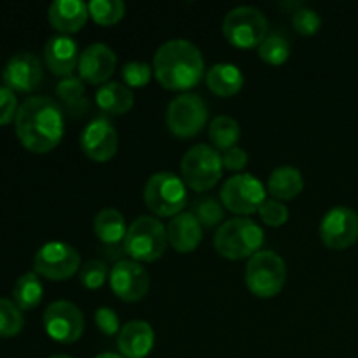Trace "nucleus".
Returning <instances> with one entry per match:
<instances>
[{
	"instance_id": "nucleus-1",
	"label": "nucleus",
	"mask_w": 358,
	"mask_h": 358,
	"mask_svg": "<svg viewBox=\"0 0 358 358\" xmlns=\"http://www.w3.org/2000/svg\"><path fill=\"white\" fill-rule=\"evenodd\" d=\"M62 105L49 96H30L17 108L14 126L20 142L35 154L55 149L65 133Z\"/></svg>"
},
{
	"instance_id": "nucleus-2",
	"label": "nucleus",
	"mask_w": 358,
	"mask_h": 358,
	"mask_svg": "<svg viewBox=\"0 0 358 358\" xmlns=\"http://www.w3.org/2000/svg\"><path fill=\"white\" fill-rule=\"evenodd\" d=\"M152 69L163 87L187 91L201 80L205 59L194 42L187 38H170L157 48Z\"/></svg>"
},
{
	"instance_id": "nucleus-3",
	"label": "nucleus",
	"mask_w": 358,
	"mask_h": 358,
	"mask_svg": "<svg viewBox=\"0 0 358 358\" xmlns=\"http://www.w3.org/2000/svg\"><path fill=\"white\" fill-rule=\"evenodd\" d=\"M215 250L226 259H250L264 245V231L248 217L229 219L217 229Z\"/></svg>"
},
{
	"instance_id": "nucleus-4",
	"label": "nucleus",
	"mask_w": 358,
	"mask_h": 358,
	"mask_svg": "<svg viewBox=\"0 0 358 358\" xmlns=\"http://www.w3.org/2000/svg\"><path fill=\"white\" fill-rule=\"evenodd\" d=\"M166 243V227L163 222L150 215H142L128 226L122 247L133 261L150 262L164 254Z\"/></svg>"
},
{
	"instance_id": "nucleus-5",
	"label": "nucleus",
	"mask_w": 358,
	"mask_h": 358,
	"mask_svg": "<svg viewBox=\"0 0 358 358\" xmlns=\"http://www.w3.org/2000/svg\"><path fill=\"white\" fill-rule=\"evenodd\" d=\"M287 280V266L282 255L273 250H261L252 255L245 268V283L257 297H275L282 292Z\"/></svg>"
},
{
	"instance_id": "nucleus-6",
	"label": "nucleus",
	"mask_w": 358,
	"mask_h": 358,
	"mask_svg": "<svg viewBox=\"0 0 358 358\" xmlns=\"http://www.w3.org/2000/svg\"><path fill=\"white\" fill-rule=\"evenodd\" d=\"M222 156L208 143H196L180 161L182 178L196 192L212 189L222 177Z\"/></svg>"
},
{
	"instance_id": "nucleus-7",
	"label": "nucleus",
	"mask_w": 358,
	"mask_h": 358,
	"mask_svg": "<svg viewBox=\"0 0 358 358\" xmlns=\"http://www.w3.org/2000/svg\"><path fill=\"white\" fill-rule=\"evenodd\" d=\"M143 199L157 215H178L187 203V187L184 178L175 175L173 171H157L150 175L143 187Z\"/></svg>"
},
{
	"instance_id": "nucleus-8",
	"label": "nucleus",
	"mask_w": 358,
	"mask_h": 358,
	"mask_svg": "<svg viewBox=\"0 0 358 358\" xmlns=\"http://www.w3.org/2000/svg\"><path fill=\"white\" fill-rule=\"evenodd\" d=\"M222 34L231 45L241 49L259 48L268 35V20L254 6H236L222 21Z\"/></svg>"
},
{
	"instance_id": "nucleus-9",
	"label": "nucleus",
	"mask_w": 358,
	"mask_h": 358,
	"mask_svg": "<svg viewBox=\"0 0 358 358\" xmlns=\"http://www.w3.org/2000/svg\"><path fill=\"white\" fill-rule=\"evenodd\" d=\"M208 121V107L196 93H182L168 103L166 124L173 135L191 138L205 128Z\"/></svg>"
},
{
	"instance_id": "nucleus-10",
	"label": "nucleus",
	"mask_w": 358,
	"mask_h": 358,
	"mask_svg": "<svg viewBox=\"0 0 358 358\" xmlns=\"http://www.w3.org/2000/svg\"><path fill=\"white\" fill-rule=\"evenodd\" d=\"M220 198L229 212L248 215L259 212L266 201V189L262 182L252 173H236L224 182Z\"/></svg>"
},
{
	"instance_id": "nucleus-11",
	"label": "nucleus",
	"mask_w": 358,
	"mask_h": 358,
	"mask_svg": "<svg viewBox=\"0 0 358 358\" xmlns=\"http://www.w3.org/2000/svg\"><path fill=\"white\" fill-rule=\"evenodd\" d=\"M80 268V255L72 245L48 241L34 257V271L48 280L62 282L76 275Z\"/></svg>"
},
{
	"instance_id": "nucleus-12",
	"label": "nucleus",
	"mask_w": 358,
	"mask_h": 358,
	"mask_svg": "<svg viewBox=\"0 0 358 358\" xmlns=\"http://www.w3.org/2000/svg\"><path fill=\"white\" fill-rule=\"evenodd\" d=\"M44 329L49 338L63 345L79 341L84 332L83 311L72 301H55L44 311Z\"/></svg>"
},
{
	"instance_id": "nucleus-13",
	"label": "nucleus",
	"mask_w": 358,
	"mask_h": 358,
	"mask_svg": "<svg viewBox=\"0 0 358 358\" xmlns=\"http://www.w3.org/2000/svg\"><path fill=\"white\" fill-rule=\"evenodd\" d=\"M320 238L325 247L345 250L358 241V213L350 206H332L320 220Z\"/></svg>"
},
{
	"instance_id": "nucleus-14",
	"label": "nucleus",
	"mask_w": 358,
	"mask_h": 358,
	"mask_svg": "<svg viewBox=\"0 0 358 358\" xmlns=\"http://www.w3.org/2000/svg\"><path fill=\"white\" fill-rule=\"evenodd\" d=\"M110 289L119 299L135 303L149 292L150 278L147 269L133 259H121L110 269Z\"/></svg>"
},
{
	"instance_id": "nucleus-15",
	"label": "nucleus",
	"mask_w": 358,
	"mask_h": 358,
	"mask_svg": "<svg viewBox=\"0 0 358 358\" xmlns=\"http://www.w3.org/2000/svg\"><path fill=\"white\" fill-rule=\"evenodd\" d=\"M117 131L107 117L93 119L80 133V147L84 154L98 163L112 159L117 152Z\"/></svg>"
},
{
	"instance_id": "nucleus-16",
	"label": "nucleus",
	"mask_w": 358,
	"mask_h": 358,
	"mask_svg": "<svg viewBox=\"0 0 358 358\" xmlns=\"http://www.w3.org/2000/svg\"><path fill=\"white\" fill-rule=\"evenodd\" d=\"M117 65V56L110 45L103 42L90 44L79 56V77L90 84H105L108 83Z\"/></svg>"
},
{
	"instance_id": "nucleus-17",
	"label": "nucleus",
	"mask_w": 358,
	"mask_h": 358,
	"mask_svg": "<svg viewBox=\"0 0 358 358\" xmlns=\"http://www.w3.org/2000/svg\"><path fill=\"white\" fill-rule=\"evenodd\" d=\"M3 84L13 91L30 93L42 80L41 59L34 52H17L10 56L2 72Z\"/></svg>"
},
{
	"instance_id": "nucleus-18",
	"label": "nucleus",
	"mask_w": 358,
	"mask_h": 358,
	"mask_svg": "<svg viewBox=\"0 0 358 358\" xmlns=\"http://www.w3.org/2000/svg\"><path fill=\"white\" fill-rule=\"evenodd\" d=\"M154 341V329L145 320H129L117 334V348L124 358H145L152 352Z\"/></svg>"
},
{
	"instance_id": "nucleus-19",
	"label": "nucleus",
	"mask_w": 358,
	"mask_h": 358,
	"mask_svg": "<svg viewBox=\"0 0 358 358\" xmlns=\"http://www.w3.org/2000/svg\"><path fill=\"white\" fill-rule=\"evenodd\" d=\"M79 48L70 35H55L45 42L44 58L49 70L56 76L69 77L79 65Z\"/></svg>"
},
{
	"instance_id": "nucleus-20",
	"label": "nucleus",
	"mask_w": 358,
	"mask_h": 358,
	"mask_svg": "<svg viewBox=\"0 0 358 358\" xmlns=\"http://www.w3.org/2000/svg\"><path fill=\"white\" fill-rule=\"evenodd\" d=\"M168 243L177 252L187 254L198 248L203 240V226L192 212H180L171 217L166 226Z\"/></svg>"
},
{
	"instance_id": "nucleus-21",
	"label": "nucleus",
	"mask_w": 358,
	"mask_h": 358,
	"mask_svg": "<svg viewBox=\"0 0 358 358\" xmlns=\"http://www.w3.org/2000/svg\"><path fill=\"white\" fill-rule=\"evenodd\" d=\"M90 9L83 0H55L49 6V23L63 35L79 31L86 24Z\"/></svg>"
},
{
	"instance_id": "nucleus-22",
	"label": "nucleus",
	"mask_w": 358,
	"mask_h": 358,
	"mask_svg": "<svg viewBox=\"0 0 358 358\" xmlns=\"http://www.w3.org/2000/svg\"><path fill=\"white\" fill-rule=\"evenodd\" d=\"M206 84L219 96H233L243 87L245 76L234 63H215L206 72Z\"/></svg>"
},
{
	"instance_id": "nucleus-23",
	"label": "nucleus",
	"mask_w": 358,
	"mask_h": 358,
	"mask_svg": "<svg viewBox=\"0 0 358 358\" xmlns=\"http://www.w3.org/2000/svg\"><path fill=\"white\" fill-rule=\"evenodd\" d=\"M135 103L131 87L126 84L108 80L96 90V105L101 112L112 115L126 114Z\"/></svg>"
},
{
	"instance_id": "nucleus-24",
	"label": "nucleus",
	"mask_w": 358,
	"mask_h": 358,
	"mask_svg": "<svg viewBox=\"0 0 358 358\" xmlns=\"http://www.w3.org/2000/svg\"><path fill=\"white\" fill-rule=\"evenodd\" d=\"M56 96L59 98L63 110H66L73 117H80L90 112V100L86 98V90L80 77H63L56 86Z\"/></svg>"
},
{
	"instance_id": "nucleus-25",
	"label": "nucleus",
	"mask_w": 358,
	"mask_h": 358,
	"mask_svg": "<svg viewBox=\"0 0 358 358\" xmlns=\"http://www.w3.org/2000/svg\"><path fill=\"white\" fill-rule=\"evenodd\" d=\"M304 187V178L299 168L283 164L275 168L268 178V191L275 199H294Z\"/></svg>"
},
{
	"instance_id": "nucleus-26",
	"label": "nucleus",
	"mask_w": 358,
	"mask_h": 358,
	"mask_svg": "<svg viewBox=\"0 0 358 358\" xmlns=\"http://www.w3.org/2000/svg\"><path fill=\"white\" fill-rule=\"evenodd\" d=\"M94 233L100 238L101 243L114 247L124 241L126 233H128V226H126V219L117 208H103L94 215Z\"/></svg>"
},
{
	"instance_id": "nucleus-27",
	"label": "nucleus",
	"mask_w": 358,
	"mask_h": 358,
	"mask_svg": "<svg viewBox=\"0 0 358 358\" xmlns=\"http://www.w3.org/2000/svg\"><path fill=\"white\" fill-rule=\"evenodd\" d=\"M44 296V287H42L41 278L35 271L24 273L16 280L13 289L14 303L20 306V310H34Z\"/></svg>"
},
{
	"instance_id": "nucleus-28",
	"label": "nucleus",
	"mask_w": 358,
	"mask_h": 358,
	"mask_svg": "<svg viewBox=\"0 0 358 358\" xmlns=\"http://www.w3.org/2000/svg\"><path fill=\"white\" fill-rule=\"evenodd\" d=\"M240 135V122L234 117H231V115H217L208 126L210 142L219 150H227L231 147H236Z\"/></svg>"
},
{
	"instance_id": "nucleus-29",
	"label": "nucleus",
	"mask_w": 358,
	"mask_h": 358,
	"mask_svg": "<svg viewBox=\"0 0 358 358\" xmlns=\"http://www.w3.org/2000/svg\"><path fill=\"white\" fill-rule=\"evenodd\" d=\"M259 56L262 62L269 65H282L290 56V42L282 31H273L266 35L264 41L259 44Z\"/></svg>"
},
{
	"instance_id": "nucleus-30",
	"label": "nucleus",
	"mask_w": 358,
	"mask_h": 358,
	"mask_svg": "<svg viewBox=\"0 0 358 358\" xmlns=\"http://www.w3.org/2000/svg\"><path fill=\"white\" fill-rule=\"evenodd\" d=\"M87 9L98 24H115L124 17L126 3L122 0H91Z\"/></svg>"
},
{
	"instance_id": "nucleus-31",
	"label": "nucleus",
	"mask_w": 358,
	"mask_h": 358,
	"mask_svg": "<svg viewBox=\"0 0 358 358\" xmlns=\"http://www.w3.org/2000/svg\"><path fill=\"white\" fill-rule=\"evenodd\" d=\"M24 325L23 311L14 301L0 297V336L14 338L21 332Z\"/></svg>"
},
{
	"instance_id": "nucleus-32",
	"label": "nucleus",
	"mask_w": 358,
	"mask_h": 358,
	"mask_svg": "<svg viewBox=\"0 0 358 358\" xmlns=\"http://www.w3.org/2000/svg\"><path fill=\"white\" fill-rule=\"evenodd\" d=\"M79 278L80 283H83L86 289H100V287L108 280L107 262L101 261V259H91L86 264H83Z\"/></svg>"
},
{
	"instance_id": "nucleus-33",
	"label": "nucleus",
	"mask_w": 358,
	"mask_h": 358,
	"mask_svg": "<svg viewBox=\"0 0 358 358\" xmlns=\"http://www.w3.org/2000/svg\"><path fill=\"white\" fill-rule=\"evenodd\" d=\"M294 30L301 35H315L322 27L320 14L308 6H299L292 14Z\"/></svg>"
},
{
	"instance_id": "nucleus-34",
	"label": "nucleus",
	"mask_w": 358,
	"mask_h": 358,
	"mask_svg": "<svg viewBox=\"0 0 358 358\" xmlns=\"http://www.w3.org/2000/svg\"><path fill=\"white\" fill-rule=\"evenodd\" d=\"M152 70L154 69L149 63L133 59V62L124 63L121 76L128 87H143L145 84H149L150 77H152Z\"/></svg>"
},
{
	"instance_id": "nucleus-35",
	"label": "nucleus",
	"mask_w": 358,
	"mask_h": 358,
	"mask_svg": "<svg viewBox=\"0 0 358 358\" xmlns=\"http://www.w3.org/2000/svg\"><path fill=\"white\" fill-rule=\"evenodd\" d=\"M192 213H194L196 219L201 222V226H206V227L217 226V224H220V220L224 219L222 205L213 198L199 199V201L196 203L194 212Z\"/></svg>"
},
{
	"instance_id": "nucleus-36",
	"label": "nucleus",
	"mask_w": 358,
	"mask_h": 358,
	"mask_svg": "<svg viewBox=\"0 0 358 358\" xmlns=\"http://www.w3.org/2000/svg\"><path fill=\"white\" fill-rule=\"evenodd\" d=\"M259 215H261L262 222L268 226L280 227L289 220V208L280 199H266L259 208Z\"/></svg>"
},
{
	"instance_id": "nucleus-37",
	"label": "nucleus",
	"mask_w": 358,
	"mask_h": 358,
	"mask_svg": "<svg viewBox=\"0 0 358 358\" xmlns=\"http://www.w3.org/2000/svg\"><path fill=\"white\" fill-rule=\"evenodd\" d=\"M94 324L105 336H117L122 329L119 324L117 313L107 306H101L94 311Z\"/></svg>"
},
{
	"instance_id": "nucleus-38",
	"label": "nucleus",
	"mask_w": 358,
	"mask_h": 358,
	"mask_svg": "<svg viewBox=\"0 0 358 358\" xmlns=\"http://www.w3.org/2000/svg\"><path fill=\"white\" fill-rule=\"evenodd\" d=\"M17 108L20 105L14 91L7 86H0V126L9 124L13 119H16Z\"/></svg>"
},
{
	"instance_id": "nucleus-39",
	"label": "nucleus",
	"mask_w": 358,
	"mask_h": 358,
	"mask_svg": "<svg viewBox=\"0 0 358 358\" xmlns=\"http://www.w3.org/2000/svg\"><path fill=\"white\" fill-rule=\"evenodd\" d=\"M222 163L224 168L231 171H241L248 163V154L247 150L241 147H231V149L224 150L222 154Z\"/></svg>"
},
{
	"instance_id": "nucleus-40",
	"label": "nucleus",
	"mask_w": 358,
	"mask_h": 358,
	"mask_svg": "<svg viewBox=\"0 0 358 358\" xmlns=\"http://www.w3.org/2000/svg\"><path fill=\"white\" fill-rule=\"evenodd\" d=\"M94 358H124V357L119 355V353H110V352H107V353H100V355H96Z\"/></svg>"
},
{
	"instance_id": "nucleus-41",
	"label": "nucleus",
	"mask_w": 358,
	"mask_h": 358,
	"mask_svg": "<svg viewBox=\"0 0 358 358\" xmlns=\"http://www.w3.org/2000/svg\"><path fill=\"white\" fill-rule=\"evenodd\" d=\"M49 358H72V357H69V355H63V353H58V355H51Z\"/></svg>"
}]
</instances>
